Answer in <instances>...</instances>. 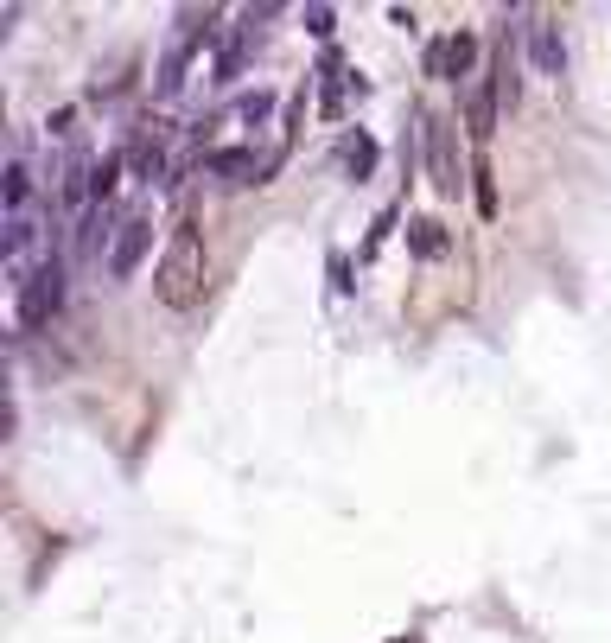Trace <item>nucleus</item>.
I'll list each match as a JSON object with an SVG mask.
<instances>
[{"mask_svg":"<svg viewBox=\"0 0 611 643\" xmlns=\"http://www.w3.org/2000/svg\"><path fill=\"white\" fill-rule=\"evenodd\" d=\"M204 236H198V217H179L166 230V249L160 262H153V300L166 312H191L204 300Z\"/></svg>","mask_w":611,"mask_h":643,"instance_id":"nucleus-1","label":"nucleus"},{"mask_svg":"<svg viewBox=\"0 0 611 643\" xmlns=\"http://www.w3.org/2000/svg\"><path fill=\"white\" fill-rule=\"evenodd\" d=\"M217 39V7H185L179 13V32H172V45L160 51V64H153V96H160V102H172V96H179L185 90V77H191V64H198L204 58V45H211Z\"/></svg>","mask_w":611,"mask_h":643,"instance_id":"nucleus-2","label":"nucleus"},{"mask_svg":"<svg viewBox=\"0 0 611 643\" xmlns=\"http://www.w3.org/2000/svg\"><path fill=\"white\" fill-rule=\"evenodd\" d=\"M421 153H427V185L440 191V198H459L471 185V166L459 160V128H452V115H421Z\"/></svg>","mask_w":611,"mask_h":643,"instance_id":"nucleus-3","label":"nucleus"},{"mask_svg":"<svg viewBox=\"0 0 611 643\" xmlns=\"http://www.w3.org/2000/svg\"><path fill=\"white\" fill-rule=\"evenodd\" d=\"M64 281H71V268H64V249H51L45 262H39V274H32L20 293H13V312H20L26 332H45V325L64 312Z\"/></svg>","mask_w":611,"mask_h":643,"instance_id":"nucleus-4","label":"nucleus"},{"mask_svg":"<svg viewBox=\"0 0 611 643\" xmlns=\"http://www.w3.org/2000/svg\"><path fill=\"white\" fill-rule=\"evenodd\" d=\"M147 249H153V211L147 204H128V217H121V230L109 242V281H134V268L147 262Z\"/></svg>","mask_w":611,"mask_h":643,"instance_id":"nucleus-5","label":"nucleus"},{"mask_svg":"<svg viewBox=\"0 0 611 643\" xmlns=\"http://www.w3.org/2000/svg\"><path fill=\"white\" fill-rule=\"evenodd\" d=\"M522 39H529V64L535 77H567V39H561V20L554 13H522Z\"/></svg>","mask_w":611,"mask_h":643,"instance_id":"nucleus-6","label":"nucleus"},{"mask_svg":"<svg viewBox=\"0 0 611 643\" xmlns=\"http://www.w3.org/2000/svg\"><path fill=\"white\" fill-rule=\"evenodd\" d=\"M478 64H484V45L471 39V32H452V39H433L427 45V77H446V83L471 77V83H478L484 77Z\"/></svg>","mask_w":611,"mask_h":643,"instance_id":"nucleus-7","label":"nucleus"},{"mask_svg":"<svg viewBox=\"0 0 611 643\" xmlns=\"http://www.w3.org/2000/svg\"><path fill=\"white\" fill-rule=\"evenodd\" d=\"M198 166L223 185H268V160H255V147H211Z\"/></svg>","mask_w":611,"mask_h":643,"instance_id":"nucleus-8","label":"nucleus"},{"mask_svg":"<svg viewBox=\"0 0 611 643\" xmlns=\"http://www.w3.org/2000/svg\"><path fill=\"white\" fill-rule=\"evenodd\" d=\"M497 115H503V96H497V83H491V71H484L478 83L465 90V128H471V141H491L497 134Z\"/></svg>","mask_w":611,"mask_h":643,"instance_id":"nucleus-9","label":"nucleus"},{"mask_svg":"<svg viewBox=\"0 0 611 643\" xmlns=\"http://www.w3.org/2000/svg\"><path fill=\"white\" fill-rule=\"evenodd\" d=\"M351 90H357V71L338 58V51H325V58H319V109L338 121V115H344V96H351Z\"/></svg>","mask_w":611,"mask_h":643,"instance_id":"nucleus-10","label":"nucleus"},{"mask_svg":"<svg viewBox=\"0 0 611 643\" xmlns=\"http://www.w3.org/2000/svg\"><path fill=\"white\" fill-rule=\"evenodd\" d=\"M491 83H497V96H503V109H516V102H522V58H516V45H510V32H503V45L491 51Z\"/></svg>","mask_w":611,"mask_h":643,"instance_id":"nucleus-11","label":"nucleus"},{"mask_svg":"<svg viewBox=\"0 0 611 643\" xmlns=\"http://www.w3.org/2000/svg\"><path fill=\"white\" fill-rule=\"evenodd\" d=\"M408 249L421 255V262H440V255L452 249L446 223H440V217H408Z\"/></svg>","mask_w":611,"mask_h":643,"instance_id":"nucleus-12","label":"nucleus"},{"mask_svg":"<svg viewBox=\"0 0 611 643\" xmlns=\"http://www.w3.org/2000/svg\"><path fill=\"white\" fill-rule=\"evenodd\" d=\"M344 172H351V179L363 185V179H370V172H376V141H370V134H363V128H351V134H344Z\"/></svg>","mask_w":611,"mask_h":643,"instance_id":"nucleus-13","label":"nucleus"},{"mask_svg":"<svg viewBox=\"0 0 611 643\" xmlns=\"http://www.w3.org/2000/svg\"><path fill=\"white\" fill-rule=\"evenodd\" d=\"M471 204H478V217H497V172H491V160H471Z\"/></svg>","mask_w":611,"mask_h":643,"instance_id":"nucleus-14","label":"nucleus"},{"mask_svg":"<svg viewBox=\"0 0 611 643\" xmlns=\"http://www.w3.org/2000/svg\"><path fill=\"white\" fill-rule=\"evenodd\" d=\"M268 115H274V90H261V83H255L249 96H236V109L223 115V121H242V128H261V121H268Z\"/></svg>","mask_w":611,"mask_h":643,"instance_id":"nucleus-15","label":"nucleus"},{"mask_svg":"<svg viewBox=\"0 0 611 643\" xmlns=\"http://www.w3.org/2000/svg\"><path fill=\"white\" fill-rule=\"evenodd\" d=\"M45 134H58V141H71V134H77V109H51V115H45Z\"/></svg>","mask_w":611,"mask_h":643,"instance_id":"nucleus-16","label":"nucleus"},{"mask_svg":"<svg viewBox=\"0 0 611 643\" xmlns=\"http://www.w3.org/2000/svg\"><path fill=\"white\" fill-rule=\"evenodd\" d=\"M395 223H401V211H382V217H376V230H370V242H363V255H376L382 242H389V230H395Z\"/></svg>","mask_w":611,"mask_h":643,"instance_id":"nucleus-17","label":"nucleus"},{"mask_svg":"<svg viewBox=\"0 0 611 643\" xmlns=\"http://www.w3.org/2000/svg\"><path fill=\"white\" fill-rule=\"evenodd\" d=\"M331 20H338L331 7H306V32H312V39H331Z\"/></svg>","mask_w":611,"mask_h":643,"instance_id":"nucleus-18","label":"nucleus"},{"mask_svg":"<svg viewBox=\"0 0 611 643\" xmlns=\"http://www.w3.org/2000/svg\"><path fill=\"white\" fill-rule=\"evenodd\" d=\"M331 281H338V293H351V262L344 255H331Z\"/></svg>","mask_w":611,"mask_h":643,"instance_id":"nucleus-19","label":"nucleus"},{"mask_svg":"<svg viewBox=\"0 0 611 643\" xmlns=\"http://www.w3.org/2000/svg\"><path fill=\"white\" fill-rule=\"evenodd\" d=\"M395 643H414V637H395Z\"/></svg>","mask_w":611,"mask_h":643,"instance_id":"nucleus-20","label":"nucleus"}]
</instances>
